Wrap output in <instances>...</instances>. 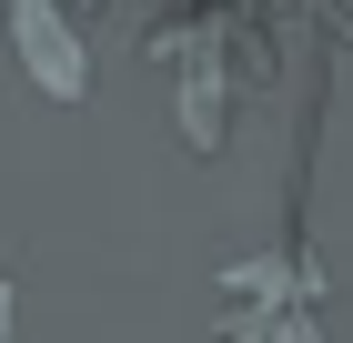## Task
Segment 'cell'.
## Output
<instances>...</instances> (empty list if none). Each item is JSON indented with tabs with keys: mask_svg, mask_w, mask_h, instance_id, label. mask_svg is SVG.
<instances>
[{
	"mask_svg": "<svg viewBox=\"0 0 353 343\" xmlns=\"http://www.w3.org/2000/svg\"><path fill=\"white\" fill-rule=\"evenodd\" d=\"M91 10L101 0H0L10 51L51 101H91Z\"/></svg>",
	"mask_w": 353,
	"mask_h": 343,
	"instance_id": "cell-3",
	"label": "cell"
},
{
	"mask_svg": "<svg viewBox=\"0 0 353 343\" xmlns=\"http://www.w3.org/2000/svg\"><path fill=\"white\" fill-rule=\"evenodd\" d=\"M212 343H333V273L313 263V242H272L222 273Z\"/></svg>",
	"mask_w": 353,
	"mask_h": 343,
	"instance_id": "cell-2",
	"label": "cell"
},
{
	"mask_svg": "<svg viewBox=\"0 0 353 343\" xmlns=\"http://www.w3.org/2000/svg\"><path fill=\"white\" fill-rule=\"evenodd\" d=\"M152 51L172 71V121L192 152L232 141V111L272 81V0H162Z\"/></svg>",
	"mask_w": 353,
	"mask_h": 343,
	"instance_id": "cell-1",
	"label": "cell"
},
{
	"mask_svg": "<svg viewBox=\"0 0 353 343\" xmlns=\"http://www.w3.org/2000/svg\"><path fill=\"white\" fill-rule=\"evenodd\" d=\"M10 333H21V293L0 283V343H10Z\"/></svg>",
	"mask_w": 353,
	"mask_h": 343,
	"instance_id": "cell-4",
	"label": "cell"
}]
</instances>
